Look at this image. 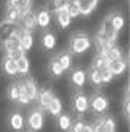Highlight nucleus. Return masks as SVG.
Listing matches in <instances>:
<instances>
[{"instance_id":"nucleus-11","label":"nucleus","mask_w":130,"mask_h":132,"mask_svg":"<svg viewBox=\"0 0 130 132\" xmlns=\"http://www.w3.org/2000/svg\"><path fill=\"white\" fill-rule=\"evenodd\" d=\"M22 20V14L18 11V8L14 6H6V12H5V22L8 23H18Z\"/></svg>"},{"instance_id":"nucleus-39","label":"nucleus","mask_w":130,"mask_h":132,"mask_svg":"<svg viewBox=\"0 0 130 132\" xmlns=\"http://www.w3.org/2000/svg\"><path fill=\"white\" fill-rule=\"evenodd\" d=\"M109 132H115V131H109Z\"/></svg>"},{"instance_id":"nucleus-34","label":"nucleus","mask_w":130,"mask_h":132,"mask_svg":"<svg viewBox=\"0 0 130 132\" xmlns=\"http://www.w3.org/2000/svg\"><path fill=\"white\" fill-rule=\"evenodd\" d=\"M31 100H29V97L25 94V92H22L20 94V97H18V100H17V103H20V104H28Z\"/></svg>"},{"instance_id":"nucleus-4","label":"nucleus","mask_w":130,"mask_h":132,"mask_svg":"<svg viewBox=\"0 0 130 132\" xmlns=\"http://www.w3.org/2000/svg\"><path fill=\"white\" fill-rule=\"evenodd\" d=\"M89 106L92 108L94 112H97V114H103V112L109 108V100H107V97H104L103 94L97 92L92 98L89 100Z\"/></svg>"},{"instance_id":"nucleus-8","label":"nucleus","mask_w":130,"mask_h":132,"mask_svg":"<svg viewBox=\"0 0 130 132\" xmlns=\"http://www.w3.org/2000/svg\"><path fill=\"white\" fill-rule=\"evenodd\" d=\"M37 98H38V103H40V108L46 109V108H48V104H49L52 100L55 98V95H54V92H52L49 88H46V89L43 88L41 91H38Z\"/></svg>"},{"instance_id":"nucleus-24","label":"nucleus","mask_w":130,"mask_h":132,"mask_svg":"<svg viewBox=\"0 0 130 132\" xmlns=\"http://www.w3.org/2000/svg\"><path fill=\"white\" fill-rule=\"evenodd\" d=\"M72 126V118L69 114H60L58 115V128L61 131H69Z\"/></svg>"},{"instance_id":"nucleus-31","label":"nucleus","mask_w":130,"mask_h":132,"mask_svg":"<svg viewBox=\"0 0 130 132\" xmlns=\"http://www.w3.org/2000/svg\"><path fill=\"white\" fill-rule=\"evenodd\" d=\"M92 66H94V68H97V69H101V68L107 66V59H106L104 55H97V57L94 59Z\"/></svg>"},{"instance_id":"nucleus-10","label":"nucleus","mask_w":130,"mask_h":132,"mask_svg":"<svg viewBox=\"0 0 130 132\" xmlns=\"http://www.w3.org/2000/svg\"><path fill=\"white\" fill-rule=\"evenodd\" d=\"M17 28H18V25H15V23L3 22V23L0 25V40H2V42H5L6 38H9L12 34L17 31Z\"/></svg>"},{"instance_id":"nucleus-12","label":"nucleus","mask_w":130,"mask_h":132,"mask_svg":"<svg viewBox=\"0 0 130 132\" xmlns=\"http://www.w3.org/2000/svg\"><path fill=\"white\" fill-rule=\"evenodd\" d=\"M35 20H37V26L40 28H48L51 25V12L48 9H40L35 14Z\"/></svg>"},{"instance_id":"nucleus-18","label":"nucleus","mask_w":130,"mask_h":132,"mask_svg":"<svg viewBox=\"0 0 130 132\" xmlns=\"http://www.w3.org/2000/svg\"><path fill=\"white\" fill-rule=\"evenodd\" d=\"M48 69H49L51 75H54V77H60V75H63V74H64V69H63V66L58 63V60H57L55 57H54V59H51Z\"/></svg>"},{"instance_id":"nucleus-29","label":"nucleus","mask_w":130,"mask_h":132,"mask_svg":"<svg viewBox=\"0 0 130 132\" xmlns=\"http://www.w3.org/2000/svg\"><path fill=\"white\" fill-rule=\"evenodd\" d=\"M32 2L34 0H20V3H18V11H20V14H22V17L23 15H26L28 12H31V8H32Z\"/></svg>"},{"instance_id":"nucleus-22","label":"nucleus","mask_w":130,"mask_h":132,"mask_svg":"<svg viewBox=\"0 0 130 132\" xmlns=\"http://www.w3.org/2000/svg\"><path fill=\"white\" fill-rule=\"evenodd\" d=\"M67 3H69V0H48V11L55 14L57 11L66 8Z\"/></svg>"},{"instance_id":"nucleus-1","label":"nucleus","mask_w":130,"mask_h":132,"mask_svg":"<svg viewBox=\"0 0 130 132\" xmlns=\"http://www.w3.org/2000/svg\"><path fill=\"white\" fill-rule=\"evenodd\" d=\"M69 46H70V51L73 54H83V52H86L92 46V40H90V37L87 34L75 32V34H72V37H70Z\"/></svg>"},{"instance_id":"nucleus-33","label":"nucleus","mask_w":130,"mask_h":132,"mask_svg":"<svg viewBox=\"0 0 130 132\" xmlns=\"http://www.w3.org/2000/svg\"><path fill=\"white\" fill-rule=\"evenodd\" d=\"M103 121H104L106 131H115V120L112 117H103Z\"/></svg>"},{"instance_id":"nucleus-37","label":"nucleus","mask_w":130,"mask_h":132,"mask_svg":"<svg viewBox=\"0 0 130 132\" xmlns=\"http://www.w3.org/2000/svg\"><path fill=\"white\" fill-rule=\"evenodd\" d=\"M81 132H94V128H92L90 125H86V123H84V126H83Z\"/></svg>"},{"instance_id":"nucleus-17","label":"nucleus","mask_w":130,"mask_h":132,"mask_svg":"<svg viewBox=\"0 0 130 132\" xmlns=\"http://www.w3.org/2000/svg\"><path fill=\"white\" fill-rule=\"evenodd\" d=\"M97 3H98V0H81V2L78 3V6H80V12H81L83 15L90 14V12L95 9Z\"/></svg>"},{"instance_id":"nucleus-23","label":"nucleus","mask_w":130,"mask_h":132,"mask_svg":"<svg viewBox=\"0 0 130 132\" xmlns=\"http://www.w3.org/2000/svg\"><path fill=\"white\" fill-rule=\"evenodd\" d=\"M22 92H23V89H22V85H20V81H15V83H12V85L9 86L8 95H9V98L12 100V101H17Z\"/></svg>"},{"instance_id":"nucleus-27","label":"nucleus","mask_w":130,"mask_h":132,"mask_svg":"<svg viewBox=\"0 0 130 132\" xmlns=\"http://www.w3.org/2000/svg\"><path fill=\"white\" fill-rule=\"evenodd\" d=\"M17 71H18V74H28L29 72V60L26 55H23L20 60H17Z\"/></svg>"},{"instance_id":"nucleus-35","label":"nucleus","mask_w":130,"mask_h":132,"mask_svg":"<svg viewBox=\"0 0 130 132\" xmlns=\"http://www.w3.org/2000/svg\"><path fill=\"white\" fill-rule=\"evenodd\" d=\"M124 115L129 117V92H126V98H124Z\"/></svg>"},{"instance_id":"nucleus-25","label":"nucleus","mask_w":130,"mask_h":132,"mask_svg":"<svg viewBox=\"0 0 130 132\" xmlns=\"http://www.w3.org/2000/svg\"><path fill=\"white\" fill-rule=\"evenodd\" d=\"M57 60H58V63L63 66V69H70L72 68V57H70V54L69 52H61V54H58L57 57H55Z\"/></svg>"},{"instance_id":"nucleus-6","label":"nucleus","mask_w":130,"mask_h":132,"mask_svg":"<svg viewBox=\"0 0 130 132\" xmlns=\"http://www.w3.org/2000/svg\"><path fill=\"white\" fill-rule=\"evenodd\" d=\"M107 68L110 69V72L113 74V75H121L124 71H126V68H127V60L126 59H113V60H109L107 62Z\"/></svg>"},{"instance_id":"nucleus-28","label":"nucleus","mask_w":130,"mask_h":132,"mask_svg":"<svg viewBox=\"0 0 130 132\" xmlns=\"http://www.w3.org/2000/svg\"><path fill=\"white\" fill-rule=\"evenodd\" d=\"M89 80L95 86H99L103 83L101 81V77H99V71H98L97 68H94V66H90V69H89Z\"/></svg>"},{"instance_id":"nucleus-19","label":"nucleus","mask_w":130,"mask_h":132,"mask_svg":"<svg viewBox=\"0 0 130 132\" xmlns=\"http://www.w3.org/2000/svg\"><path fill=\"white\" fill-rule=\"evenodd\" d=\"M9 123H11V128H12V129H15V131L23 129V126H25L23 115H22V114H18V112H14V114L11 115V118H9Z\"/></svg>"},{"instance_id":"nucleus-36","label":"nucleus","mask_w":130,"mask_h":132,"mask_svg":"<svg viewBox=\"0 0 130 132\" xmlns=\"http://www.w3.org/2000/svg\"><path fill=\"white\" fill-rule=\"evenodd\" d=\"M18 3H20V0H6V6H14V8H17Z\"/></svg>"},{"instance_id":"nucleus-32","label":"nucleus","mask_w":130,"mask_h":132,"mask_svg":"<svg viewBox=\"0 0 130 132\" xmlns=\"http://www.w3.org/2000/svg\"><path fill=\"white\" fill-rule=\"evenodd\" d=\"M25 55V51L23 49H15V51H9V52H6V57H9V59H12V60H20L22 57Z\"/></svg>"},{"instance_id":"nucleus-38","label":"nucleus","mask_w":130,"mask_h":132,"mask_svg":"<svg viewBox=\"0 0 130 132\" xmlns=\"http://www.w3.org/2000/svg\"><path fill=\"white\" fill-rule=\"evenodd\" d=\"M69 132H75V131H72V129H69Z\"/></svg>"},{"instance_id":"nucleus-30","label":"nucleus","mask_w":130,"mask_h":132,"mask_svg":"<svg viewBox=\"0 0 130 132\" xmlns=\"http://www.w3.org/2000/svg\"><path fill=\"white\" fill-rule=\"evenodd\" d=\"M99 71V77H101V81L103 83H109L112 78H113V74L110 72V69L107 68V66H104V68H101V69H98Z\"/></svg>"},{"instance_id":"nucleus-5","label":"nucleus","mask_w":130,"mask_h":132,"mask_svg":"<svg viewBox=\"0 0 130 132\" xmlns=\"http://www.w3.org/2000/svg\"><path fill=\"white\" fill-rule=\"evenodd\" d=\"M20 85H22L23 92L29 97V100H35L37 98V95H38V88H37V83L34 81L32 78L26 77V78H23V80L20 81Z\"/></svg>"},{"instance_id":"nucleus-15","label":"nucleus","mask_w":130,"mask_h":132,"mask_svg":"<svg viewBox=\"0 0 130 132\" xmlns=\"http://www.w3.org/2000/svg\"><path fill=\"white\" fill-rule=\"evenodd\" d=\"M55 17H57V22H58V25H60L61 28H67V26L70 25V22H72V17L69 15V12L66 11V8L57 11V12H55Z\"/></svg>"},{"instance_id":"nucleus-2","label":"nucleus","mask_w":130,"mask_h":132,"mask_svg":"<svg viewBox=\"0 0 130 132\" xmlns=\"http://www.w3.org/2000/svg\"><path fill=\"white\" fill-rule=\"evenodd\" d=\"M28 125L32 131H40L44 125V114H43V108L34 109L32 112H29L28 115Z\"/></svg>"},{"instance_id":"nucleus-21","label":"nucleus","mask_w":130,"mask_h":132,"mask_svg":"<svg viewBox=\"0 0 130 132\" xmlns=\"http://www.w3.org/2000/svg\"><path fill=\"white\" fill-rule=\"evenodd\" d=\"M46 111H48L49 114H52V115H60V114H61V111H63V104H61L60 98H57V97H55V98L48 104Z\"/></svg>"},{"instance_id":"nucleus-14","label":"nucleus","mask_w":130,"mask_h":132,"mask_svg":"<svg viewBox=\"0 0 130 132\" xmlns=\"http://www.w3.org/2000/svg\"><path fill=\"white\" fill-rule=\"evenodd\" d=\"M109 19H110L112 28L116 32H119L123 29V26H124V17H123V14L121 12H112V14H109Z\"/></svg>"},{"instance_id":"nucleus-20","label":"nucleus","mask_w":130,"mask_h":132,"mask_svg":"<svg viewBox=\"0 0 130 132\" xmlns=\"http://www.w3.org/2000/svg\"><path fill=\"white\" fill-rule=\"evenodd\" d=\"M41 43H43V46H44L46 49H54V48H55V43H57V38H55L54 32L48 31V32L43 34V37H41Z\"/></svg>"},{"instance_id":"nucleus-16","label":"nucleus","mask_w":130,"mask_h":132,"mask_svg":"<svg viewBox=\"0 0 130 132\" xmlns=\"http://www.w3.org/2000/svg\"><path fill=\"white\" fill-rule=\"evenodd\" d=\"M3 71H5V74H8V75H15V74H18V71H17V62L15 60H12V59H9V57H5V60H3Z\"/></svg>"},{"instance_id":"nucleus-9","label":"nucleus","mask_w":130,"mask_h":132,"mask_svg":"<svg viewBox=\"0 0 130 132\" xmlns=\"http://www.w3.org/2000/svg\"><path fill=\"white\" fill-rule=\"evenodd\" d=\"M22 29H25V31H28V32H32L34 29L37 28V20H35V14L34 12H28L26 15H23L22 17Z\"/></svg>"},{"instance_id":"nucleus-3","label":"nucleus","mask_w":130,"mask_h":132,"mask_svg":"<svg viewBox=\"0 0 130 132\" xmlns=\"http://www.w3.org/2000/svg\"><path fill=\"white\" fill-rule=\"evenodd\" d=\"M72 106H73V111L77 114H84L87 109H89V98L86 94L77 91L72 97Z\"/></svg>"},{"instance_id":"nucleus-7","label":"nucleus","mask_w":130,"mask_h":132,"mask_svg":"<svg viewBox=\"0 0 130 132\" xmlns=\"http://www.w3.org/2000/svg\"><path fill=\"white\" fill-rule=\"evenodd\" d=\"M17 31H18V37H20V46H22V49H23V51H29L34 45L32 32H28V31L22 29L20 26H18Z\"/></svg>"},{"instance_id":"nucleus-13","label":"nucleus","mask_w":130,"mask_h":132,"mask_svg":"<svg viewBox=\"0 0 130 132\" xmlns=\"http://www.w3.org/2000/svg\"><path fill=\"white\" fill-rule=\"evenodd\" d=\"M86 78H87V75L83 69H73L72 74H70V80L77 88H83L84 83H86Z\"/></svg>"},{"instance_id":"nucleus-26","label":"nucleus","mask_w":130,"mask_h":132,"mask_svg":"<svg viewBox=\"0 0 130 132\" xmlns=\"http://www.w3.org/2000/svg\"><path fill=\"white\" fill-rule=\"evenodd\" d=\"M66 11L69 12V15L73 19V17H78L81 12H80V6L75 0H69V3L66 5Z\"/></svg>"}]
</instances>
